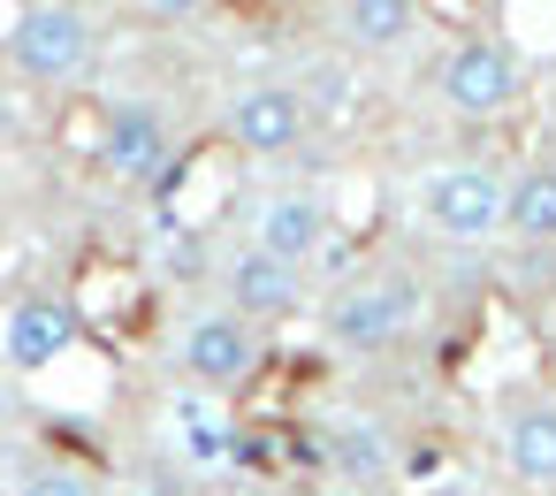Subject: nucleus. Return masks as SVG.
<instances>
[{
  "label": "nucleus",
  "instance_id": "4",
  "mask_svg": "<svg viewBox=\"0 0 556 496\" xmlns=\"http://www.w3.org/2000/svg\"><path fill=\"white\" fill-rule=\"evenodd\" d=\"M412 283H351V290H336V306H328V336L343 344V351H389L396 336H404V321H412Z\"/></svg>",
  "mask_w": 556,
  "mask_h": 496
},
{
  "label": "nucleus",
  "instance_id": "19",
  "mask_svg": "<svg viewBox=\"0 0 556 496\" xmlns=\"http://www.w3.org/2000/svg\"><path fill=\"white\" fill-rule=\"evenodd\" d=\"M24 496H92V488H85L77 473H62V466H47V473H31V481H24Z\"/></svg>",
  "mask_w": 556,
  "mask_h": 496
},
{
  "label": "nucleus",
  "instance_id": "8",
  "mask_svg": "<svg viewBox=\"0 0 556 496\" xmlns=\"http://www.w3.org/2000/svg\"><path fill=\"white\" fill-rule=\"evenodd\" d=\"M503 466L526 488H556V397H518L503 412Z\"/></svg>",
  "mask_w": 556,
  "mask_h": 496
},
{
  "label": "nucleus",
  "instance_id": "13",
  "mask_svg": "<svg viewBox=\"0 0 556 496\" xmlns=\"http://www.w3.org/2000/svg\"><path fill=\"white\" fill-rule=\"evenodd\" d=\"M77 321H138L146 313V298H138V283H130V268H108V260H92L85 268V283H77Z\"/></svg>",
  "mask_w": 556,
  "mask_h": 496
},
{
  "label": "nucleus",
  "instance_id": "16",
  "mask_svg": "<svg viewBox=\"0 0 556 496\" xmlns=\"http://www.w3.org/2000/svg\"><path fill=\"white\" fill-rule=\"evenodd\" d=\"M108 123H115V108L108 100H62V115H54V146L70 153V161H108Z\"/></svg>",
  "mask_w": 556,
  "mask_h": 496
},
{
  "label": "nucleus",
  "instance_id": "12",
  "mask_svg": "<svg viewBox=\"0 0 556 496\" xmlns=\"http://www.w3.org/2000/svg\"><path fill=\"white\" fill-rule=\"evenodd\" d=\"M320 450H328V466L351 473V481H389V466H396L381 420H336V427H320Z\"/></svg>",
  "mask_w": 556,
  "mask_h": 496
},
{
  "label": "nucleus",
  "instance_id": "2",
  "mask_svg": "<svg viewBox=\"0 0 556 496\" xmlns=\"http://www.w3.org/2000/svg\"><path fill=\"white\" fill-rule=\"evenodd\" d=\"M9 62L39 85H70L85 62H92V24L85 9H70V0H31V9H16V32H9Z\"/></svg>",
  "mask_w": 556,
  "mask_h": 496
},
{
  "label": "nucleus",
  "instance_id": "21",
  "mask_svg": "<svg viewBox=\"0 0 556 496\" xmlns=\"http://www.w3.org/2000/svg\"><path fill=\"white\" fill-rule=\"evenodd\" d=\"M244 9H252V16H267V9H282V0H244Z\"/></svg>",
  "mask_w": 556,
  "mask_h": 496
},
{
  "label": "nucleus",
  "instance_id": "6",
  "mask_svg": "<svg viewBox=\"0 0 556 496\" xmlns=\"http://www.w3.org/2000/svg\"><path fill=\"white\" fill-rule=\"evenodd\" d=\"M313 131V115H305V100L298 92H282V85H252V92H237V108H229V146L237 153H290L298 138Z\"/></svg>",
  "mask_w": 556,
  "mask_h": 496
},
{
  "label": "nucleus",
  "instance_id": "1",
  "mask_svg": "<svg viewBox=\"0 0 556 496\" xmlns=\"http://www.w3.org/2000/svg\"><path fill=\"white\" fill-rule=\"evenodd\" d=\"M419 214H427L442 237L480 245V237H495V230L510 222V176H495V169H480V161L434 169V176L419 184Z\"/></svg>",
  "mask_w": 556,
  "mask_h": 496
},
{
  "label": "nucleus",
  "instance_id": "20",
  "mask_svg": "<svg viewBox=\"0 0 556 496\" xmlns=\"http://www.w3.org/2000/svg\"><path fill=\"white\" fill-rule=\"evenodd\" d=\"M146 9H153V16H168V24H184V16H199V9H206V0H146Z\"/></svg>",
  "mask_w": 556,
  "mask_h": 496
},
{
  "label": "nucleus",
  "instance_id": "22",
  "mask_svg": "<svg viewBox=\"0 0 556 496\" xmlns=\"http://www.w3.org/2000/svg\"><path fill=\"white\" fill-rule=\"evenodd\" d=\"M0 123H9V100H0Z\"/></svg>",
  "mask_w": 556,
  "mask_h": 496
},
{
  "label": "nucleus",
  "instance_id": "7",
  "mask_svg": "<svg viewBox=\"0 0 556 496\" xmlns=\"http://www.w3.org/2000/svg\"><path fill=\"white\" fill-rule=\"evenodd\" d=\"M252 245L260 252H275V260H313L320 245H328V199L320 191H275L267 207H260V222H252Z\"/></svg>",
  "mask_w": 556,
  "mask_h": 496
},
{
  "label": "nucleus",
  "instance_id": "14",
  "mask_svg": "<svg viewBox=\"0 0 556 496\" xmlns=\"http://www.w3.org/2000/svg\"><path fill=\"white\" fill-rule=\"evenodd\" d=\"M503 230H518L526 245H548V237H556V169L510 176V222H503Z\"/></svg>",
  "mask_w": 556,
  "mask_h": 496
},
{
  "label": "nucleus",
  "instance_id": "17",
  "mask_svg": "<svg viewBox=\"0 0 556 496\" xmlns=\"http://www.w3.org/2000/svg\"><path fill=\"white\" fill-rule=\"evenodd\" d=\"M206 397H214V389L176 397V427H184V450H191L199 466H222V458H229V427H222V412H214Z\"/></svg>",
  "mask_w": 556,
  "mask_h": 496
},
{
  "label": "nucleus",
  "instance_id": "18",
  "mask_svg": "<svg viewBox=\"0 0 556 496\" xmlns=\"http://www.w3.org/2000/svg\"><path fill=\"white\" fill-rule=\"evenodd\" d=\"M298 100H305V115H313V108H320V115H328V123H343V115H351V77H343V70H336V62H320V70H313V85H305V92H298Z\"/></svg>",
  "mask_w": 556,
  "mask_h": 496
},
{
  "label": "nucleus",
  "instance_id": "9",
  "mask_svg": "<svg viewBox=\"0 0 556 496\" xmlns=\"http://www.w3.org/2000/svg\"><path fill=\"white\" fill-rule=\"evenodd\" d=\"M77 344V306H54V298H24L9 321H0V351H9V367H54L62 351Z\"/></svg>",
  "mask_w": 556,
  "mask_h": 496
},
{
  "label": "nucleus",
  "instance_id": "10",
  "mask_svg": "<svg viewBox=\"0 0 556 496\" xmlns=\"http://www.w3.org/2000/svg\"><path fill=\"white\" fill-rule=\"evenodd\" d=\"M298 306V268L290 260H275V252H237L229 260V313H244V321H282Z\"/></svg>",
  "mask_w": 556,
  "mask_h": 496
},
{
  "label": "nucleus",
  "instance_id": "15",
  "mask_svg": "<svg viewBox=\"0 0 556 496\" xmlns=\"http://www.w3.org/2000/svg\"><path fill=\"white\" fill-rule=\"evenodd\" d=\"M419 24V0H343V32L358 47H404Z\"/></svg>",
  "mask_w": 556,
  "mask_h": 496
},
{
  "label": "nucleus",
  "instance_id": "11",
  "mask_svg": "<svg viewBox=\"0 0 556 496\" xmlns=\"http://www.w3.org/2000/svg\"><path fill=\"white\" fill-rule=\"evenodd\" d=\"M161 161H168V123H161V108H146V100H115V123H108V161L100 169H115V176H161Z\"/></svg>",
  "mask_w": 556,
  "mask_h": 496
},
{
  "label": "nucleus",
  "instance_id": "3",
  "mask_svg": "<svg viewBox=\"0 0 556 496\" xmlns=\"http://www.w3.org/2000/svg\"><path fill=\"white\" fill-rule=\"evenodd\" d=\"M434 85H442V100H450L457 115H503V108L526 92V62H518L510 39H457V47L442 54Z\"/></svg>",
  "mask_w": 556,
  "mask_h": 496
},
{
  "label": "nucleus",
  "instance_id": "5",
  "mask_svg": "<svg viewBox=\"0 0 556 496\" xmlns=\"http://www.w3.org/2000/svg\"><path fill=\"white\" fill-rule=\"evenodd\" d=\"M184 367L199 389H244L252 367H260V336L244 313H199L184 328Z\"/></svg>",
  "mask_w": 556,
  "mask_h": 496
}]
</instances>
